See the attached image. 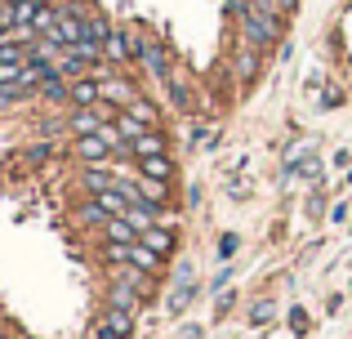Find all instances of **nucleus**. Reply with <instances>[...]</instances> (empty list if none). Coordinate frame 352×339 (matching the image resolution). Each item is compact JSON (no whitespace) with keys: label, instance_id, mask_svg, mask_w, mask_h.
Returning <instances> with one entry per match:
<instances>
[{"label":"nucleus","instance_id":"423d86ee","mask_svg":"<svg viewBox=\"0 0 352 339\" xmlns=\"http://www.w3.org/2000/svg\"><path fill=\"white\" fill-rule=\"evenodd\" d=\"M143 304H147V295L138 286H129L125 277H112L107 281V290H103V308H120V313H143Z\"/></svg>","mask_w":352,"mask_h":339},{"label":"nucleus","instance_id":"c9c22d12","mask_svg":"<svg viewBox=\"0 0 352 339\" xmlns=\"http://www.w3.org/2000/svg\"><path fill=\"white\" fill-rule=\"evenodd\" d=\"M348 188H352V166H348Z\"/></svg>","mask_w":352,"mask_h":339},{"label":"nucleus","instance_id":"7c9ffc66","mask_svg":"<svg viewBox=\"0 0 352 339\" xmlns=\"http://www.w3.org/2000/svg\"><path fill=\"white\" fill-rule=\"evenodd\" d=\"M339 103H344V94H339V89H326V94H321V107H326V112H330V107H339Z\"/></svg>","mask_w":352,"mask_h":339},{"label":"nucleus","instance_id":"0eeeda50","mask_svg":"<svg viewBox=\"0 0 352 339\" xmlns=\"http://www.w3.org/2000/svg\"><path fill=\"white\" fill-rule=\"evenodd\" d=\"M134 313H120V308H103L98 322L89 326V339H129L134 335Z\"/></svg>","mask_w":352,"mask_h":339},{"label":"nucleus","instance_id":"aec40b11","mask_svg":"<svg viewBox=\"0 0 352 339\" xmlns=\"http://www.w3.org/2000/svg\"><path fill=\"white\" fill-rule=\"evenodd\" d=\"M197 295H201V286H197V281H188V286H174V290H170V299H165L170 317L188 313V308H192V299H197Z\"/></svg>","mask_w":352,"mask_h":339},{"label":"nucleus","instance_id":"f3484780","mask_svg":"<svg viewBox=\"0 0 352 339\" xmlns=\"http://www.w3.org/2000/svg\"><path fill=\"white\" fill-rule=\"evenodd\" d=\"M36 98H41V103H54V107H72V80L67 76H50Z\"/></svg>","mask_w":352,"mask_h":339},{"label":"nucleus","instance_id":"b1692460","mask_svg":"<svg viewBox=\"0 0 352 339\" xmlns=\"http://www.w3.org/2000/svg\"><path fill=\"white\" fill-rule=\"evenodd\" d=\"M98 259L112 263V268H125V263H129V245H120V241H98Z\"/></svg>","mask_w":352,"mask_h":339},{"label":"nucleus","instance_id":"a211bd4d","mask_svg":"<svg viewBox=\"0 0 352 339\" xmlns=\"http://www.w3.org/2000/svg\"><path fill=\"white\" fill-rule=\"evenodd\" d=\"M98 241H120V245H134V241H138V228L129 223V219H107V223L98 228Z\"/></svg>","mask_w":352,"mask_h":339},{"label":"nucleus","instance_id":"c85d7f7f","mask_svg":"<svg viewBox=\"0 0 352 339\" xmlns=\"http://www.w3.org/2000/svg\"><path fill=\"white\" fill-rule=\"evenodd\" d=\"M290 331H294V335L308 331V313H303V308H290Z\"/></svg>","mask_w":352,"mask_h":339},{"label":"nucleus","instance_id":"cd10ccee","mask_svg":"<svg viewBox=\"0 0 352 339\" xmlns=\"http://www.w3.org/2000/svg\"><path fill=\"white\" fill-rule=\"evenodd\" d=\"M232 304H236V290H223L219 304H214V317H228V313H232Z\"/></svg>","mask_w":352,"mask_h":339},{"label":"nucleus","instance_id":"ddd939ff","mask_svg":"<svg viewBox=\"0 0 352 339\" xmlns=\"http://www.w3.org/2000/svg\"><path fill=\"white\" fill-rule=\"evenodd\" d=\"M98 103H103V80L98 76L72 80V107H98Z\"/></svg>","mask_w":352,"mask_h":339},{"label":"nucleus","instance_id":"f03ea898","mask_svg":"<svg viewBox=\"0 0 352 339\" xmlns=\"http://www.w3.org/2000/svg\"><path fill=\"white\" fill-rule=\"evenodd\" d=\"M94 76L103 80V103H107V107H116V112H120V107H129V103L138 98V85L129 80V72H125V67H112V63H107V67H98Z\"/></svg>","mask_w":352,"mask_h":339},{"label":"nucleus","instance_id":"7ed1b4c3","mask_svg":"<svg viewBox=\"0 0 352 339\" xmlns=\"http://www.w3.org/2000/svg\"><path fill=\"white\" fill-rule=\"evenodd\" d=\"M138 72H143L147 80H156V85H165V80L179 72V58H174V50L165 41H147V50H143V58H138Z\"/></svg>","mask_w":352,"mask_h":339},{"label":"nucleus","instance_id":"6ab92c4d","mask_svg":"<svg viewBox=\"0 0 352 339\" xmlns=\"http://www.w3.org/2000/svg\"><path fill=\"white\" fill-rule=\"evenodd\" d=\"M120 112H129L134 121H143L147 130H161V107H156V103H152L147 94H138L134 103H129V107H120Z\"/></svg>","mask_w":352,"mask_h":339},{"label":"nucleus","instance_id":"a878e982","mask_svg":"<svg viewBox=\"0 0 352 339\" xmlns=\"http://www.w3.org/2000/svg\"><path fill=\"white\" fill-rule=\"evenodd\" d=\"M236 250H241V237L236 232H223V237H219V245H214V259L219 263H232Z\"/></svg>","mask_w":352,"mask_h":339},{"label":"nucleus","instance_id":"473e14b6","mask_svg":"<svg viewBox=\"0 0 352 339\" xmlns=\"http://www.w3.org/2000/svg\"><path fill=\"white\" fill-rule=\"evenodd\" d=\"M174 339H206V331H201V326H183V331L174 335Z\"/></svg>","mask_w":352,"mask_h":339},{"label":"nucleus","instance_id":"dca6fc26","mask_svg":"<svg viewBox=\"0 0 352 339\" xmlns=\"http://www.w3.org/2000/svg\"><path fill=\"white\" fill-rule=\"evenodd\" d=\"M129 268H138V272H147V277H161V268H165V259L156 250H147L143 241H134L129 245Z\"/></svg>","mask_w":352,"mask_h":339},{"label":"nucleus","instance_id":"9b49d317","mask_svg":"<svg viewBox=\"0 0 352 339\" xmlns=\"http://www.w3.org/2000/svg\"><path fill=\"white\" fill-rule=\"evenodd\" d=\"M138 241L147 245V250H156L161 259H170L174 250H179V228H170V223H156V228H147Z\"/></svg>","mask_w":352,"mask_h":339},{"label":"nucleus","instance_id":"412c9836","mask_svg":"<svg viewBox=\"0 0 352 339\" xmlns=\"http://www.w3.org/2000/svg\"><path fill=\"white\" fill-rule=\"evenodd\" d=\"M165 98H170V103L179 107V112H192V89H188V80H183L179 72H174V76L165 80Z\"/></svg>","mask_w":352,"mask_h":339},{"label":"nucleus","instance_id":"bb28decb","mask_svg":"<svg viewBox=\"0 0 352 339\" xmlns=\"http://www.w3.org/2000/svg\"><path fill=\"white\" fill-rule=\"evenodd\" d=\"M50 152H54V143H50V139H41V143H32V148H27L23 157L32 161V166H41V161H50Z\"/></svg>","mask_w":352,"mask_h":339},{"label":"nucleus","instance_id":"f704fd0d","mask_svg":"<svg viewBox=\"0 0 352 339\" xmlns=\"http://www.w3.org/2000/svg\"><path fill=\"white\" fill-rule=\"evenodd\" d=\"M41 5H63V0H41Z\"/></svg>","mask_w":352,"mask_h":339},{"label":"nucleus","instance_id":"2eb2a0df","mask_svg":"<svg viewBox=\"0 0 352 339\" xmlns=\"http://www.w3.org/2000/svg\"><path fill=\"white\" fill-rule=\"evenodd\" d=\"M72 215H76V223H80V228H89V232H98V228H103L107 219H112L103 206H98V197H80Z\"/></svg>","mask_w":352,"mask_h":339},{"label":"nucleus","instance_id":"2f4dec72","mask_svg":"<svg viewBox=\"0 0 352 339\" xmlns=\"http://www.w3.org/2000/svg\"><path fill=\"white\" fill-rule=\"evenodd\" d=\"M174 281H179V286H188V281H192V263H188V259L174 268Z\"/></svg>","mask_w":352,"mask_h":339},{"label":"nucleus","instance_id":"c756f323","mask_svg":"<svg viewBox=\"0 0 352 339\" xmlns=\"http://www.w3.org/2000/svg\"><path fill=\"white\" fill-rule=\"evenodd\" d=\"M348 215H352V210H348V201H339V206L330 210V223H348Z\"/></svg>","mask_w":352,"mask_h":339},{"label":"nucleus","instance_id":"9d476101","mask_svg":"<svg viewBox=\"0 0 352 339\" xmlns=\"http://www.w3.org/2000/svg\"><path fill=\"white\" fill-rule=\"evenodd\" d=\"M116 166H80V192L85 197H98V192H107V188H116Z\"/></svg>","mask_w":352,"mask_h":339},{"label":"nucleus","instance_id":"e433bc0d","mask_svg":"<svg viewBox=\"0 0 352 339\" xmlns=\"http://www.w3.org/2000/svg\"><path fill=\"white\" fill-rule=\"evenodd\" d=\"M18 339H23V335H18Z\"/></svg>","mask_w":352,"mask_h":339},{"label":"nucleus","instance_id":"4468645a","mask_svg":"<svg viewBox=\"0 0 352 339\" xmlns=\"http://www.w3.org/2000/svg\"><path fill=\"white\" fill-rule=\"evenodd\" d=\"M129 152H134V161L138 157H165V152H170V134L165 130H147V134H138V139L129 143Z\"/></svg>","mask_w":352,"mask_h":339},{"label":"nucleus","instance_id":"1a4fd4ad","mask_svg":"<svg viewBox=\"0 0 352 339\" xmlns=\"http://www.w3.org/2000/svg\"><path fill=\"white\" fill-rule=\"evenodd\" d=\"M134 174H143V179H161V183H174L179 179V161L165 152V157H138L134 161Z\"/></svg>","mask_w":352,"mask_h":339},{"label":"nucleus","instance_id":"39448f33","mask_svg":"<svg viewBox=\"0 0 352 339\" xmlns=\"http://www.w3.org/2000/svg\"><path fill=\"white\" fill-rule=\"evenodd\" d=\"M112 116H116V107H107V103H98V107H67V130H72V139L98 134Z\"/></svg>","mask_w":352,"mask_h":339},{"label":"nucleus","instance_id":"f8f14e48","mask_svg":"<svg viewBox=\"0 0 352 339\" xmlns=\"http://www.w3.org/2000/svg\"><path fill=\"white\" fill-rule=\"evenodd\" d=\"M116 36V23L103 14V9H85V41H94V45H103L107 50V41Z\"/></svg>","mask_w":352,"mask_h":339},{"label":"nucleus","instance_id":"f257e3e1","mask_svg":"<svg viewBox=\"0 0 352 339\" xmlns=\"http://www.w3.org/2000/svg\"><path fill=\"white\" fill-rule=\"evenodd\" d=\"M232 14H236V36L250 45V50L263 54V50H276V45H281V36H285L281 18H267L263 9H254L250 0H245V5H236V0H232Z\"/></svg>","mask_w":352,"mask_h":339},{"label":"nucleus","instance_id":"20e7f679","mask_svg":"<svg viewBox=\"0 0 352 339\" xmlns=\"http://www.w3.org/2000/svg\"><path fill=\"white\" fill-rule=\"evenodd\" d=\"M54 41L63 45V50H72V45L85 41V9H76L72 0H63V5H54Z\"/></svg>","mask_w":352,"mask_h":339},{"label":"nucleus","instance_id":"393cba45","mask_svg":"<svg viewBox=\"0 0 352 339\" xmlns=\"http://www.w3.org/2000/svg\"><path fill=\"white\" fill-rule=\"evenodd\" d=\"M276 317V299H254V304H250V326H267Z\"/></svg>","mask_w":352,"mask_h":339},{"label":"nucleus","instance_id":"5701e85b","mask_svg":"<svg viewBox=\"0 0 352 339\" xmlns=\"http://www.w3.org/2000/svg\"><path fill=\"white\" fill-rule=\"evenodd\" d=\"M112 125H116V134H120L125 143H134L138 134H147V125H143V121H134L129 112H116V116H112Z\"/></svg>","mask_w":352,"mask_h":339},{"label":"nucleus","instance_id":"6e6552de","mask_svg":"<svg viewBox=\"0 0 352 339\" xmlns=\"http://www.w3.org/2000/svg\"><path fill=\"white\" fill-rule=\"evenodd\" d=\"M258 67H263L258 50H250L245 41H236L232 45V80H236V85H254V80H258Z\"/></svg>","mask_w":352,"mask_h":339},{"label":"nucleus","instance_id":"72a5a7b5","mask_svg":"<svg viewBox=\"0 0 352 339\" xmlns=\"http://www.w3.org/2000/svg\"><path fill=\"white\" fill-rule=\"evenodd\" d=\"M276 5H281V14H285V18H290V14H294V9H299V0H276Z\"/></svg>","mask_w":352,"mask_h":339},{"label":"nucleus","instance_id":"4be33fe9","mask_svg":"<svg viewBox=\"0 0 352 339\" xmlns=\"http://www.w3.org/2000/svg\"><path fill=\"white\" fill-rule=\"evenodd\" d=\"M36 14H41V0H9V18H14V27H27V32H32Z\"/></svg>","mask_w":352,"mask_h":339}]
</instances>
